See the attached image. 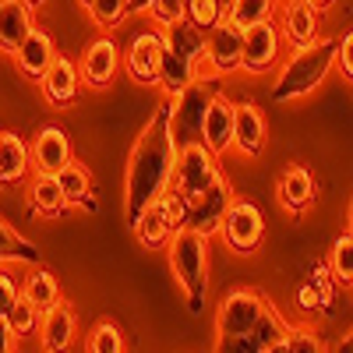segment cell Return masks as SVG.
Masks as SVG:
<instances>
[{
	"label": "cell",
	"mask_w": 353,
	"mask_h": 353,
	"mask_svg": "<svg viewBox=\"0 0 353 353\" xmlns=\"http://www.w3.org/2000/svg\"><path fill=\"white\" fill-rule=\"evenodd\" d=\"M173 166H176V145H173V134H170V103H163L152 113V121L145 124V131L138 134L131 159H128L124 216H128L131 230L141 219V212L170 191Z\"/></svg>",
	"instance_id": "obj_1"
},
{
	"label": "cell",
	"mask_w": 353,
	"mask_h": 353,
	"mask_svg": "<svg viewBox=\"0 0 353 353\" xmlns=\"http://www.w3.org/2000/svg\"><path fill=\"white\" fill-rule=\"evenodd\" d=\"M336 50H339V39H314L301 50H293L290 61L279 68V78L272 85V99L290 103V99L311 96L329 78V71L336 64Z\"/></svg>",
	"instance_id": "obj_2"
},
{
	"label": "cell",
	"mask_w": 353,
	"mask_h": 353,
	"mask_svg": "<svg viewBox=\"0 0 353 353\" xmlns=\"http://www.w3.org/2000/svg\"><path fill=\"white\" fill-rule=\"evenodd\" d=\"M170 269L188 293V307L198 314L205 304V290H209V237L198 233L191 223L176 226L170 237Z\"/></svg>",
	"instance_id": "obj_3"
},
{
	"label": "cell",
	"mask_w": 353,
	"mask_h": 353,
	"mask_svg": "<svg viewBox=\"0 0 353 353\" xmlns=\"http://www.w3.org/2000/svg\"><path fill=\"white\" fill-rule=\"evenodd\" d=\"M216 99V88L212 81H191L184 92H176L170 99V134H173V145L184 149L191 141H201V128H205V110Z\"/></svg>",
	"instance_id": "obj_4"
},
{
	"label": "cell",
	"mask_w": 353,
	"mask_h": 353,
	"mask_svg": "<svg viewBox=\"0 0 353 353\" xmlns=\"http://www.w3.org/2000/svg\"><path fill=\"white\" fill-rule=\"evenodd\" d=\"M216 181H219V166H216V156L209 152L205 141H191L184 149H176V166H173L170 184L184 201L194 205Z\"/></svg>",
	"instance_id": "obj_5"
},
{
	"label": "cell",
	"mask_w": 353,
	"mask_h": 353,
	"mask_svg": "<svg viewBox=\"0 0 353 353\" xmlns=\"http://www.w3.org/2000/svg\"><path fill=\"white\" fill-rule=\"evenodd\" d=\"M184 198L181 194H163L159 201H152L149 209L141 212V219L134 223V233L141 248H159L170 244V237L176 233V226H184Z\"/></svg>",
	"instance_id": "obj_6"
},
{
	"label": "cell",
	"mask_w": 353,
	"mask_h": 353,
	"mask_svg": "<svg viewBox=\"0 0 353 353\" xmlns=\"http://www.w3.org/2000/svg\"><path fill=\"white\" fill-rule=\"evenodd\" d=\"M219 233H223V241H226L233 251L248 254V251H254V248L261 244V237H265V216H261V209H258L254 201L233 198V205H230L226 216H223Z\"/></svg>",
	"instance_id": "obj_7"
},
{
	"label": "cell",
	"mask_w": 353,
	"mask_h": 353,
	"mask_svg": "<svg viewBox=\"0 0 353 353\" xmlns=\"http://www.w3.org/2000/svg\"><path fill=\"white\" fill-rule=\"evenodd\" d=\"M279 53H283V32H279V21L265 18L244 28V61L241 68L251 74H265L279 64Z\"/></svg>",
	"instance_id": "obj_8"
},
{
	"label": "cell",
	"mask_w": 353,
	"mask_h": 353,
	"mask_svg": "<svg viewBox=\"0 0 353 353\" xmlns=\"http://www.w3.org/2000/svg\"><path fill=\"white\" fill-rule=\"evenodd\" d=\"M265 304H269V301H265L261 293H254V290H233V293H226L219 311H216V332L219 336L251 332L258 325Z\"/></svg>",
	"instance_id": "obj_9"
},
{
	"label": "cell",
	"mask_w": 353,
	"mask_h": 353,
	"mask_svg": "<svg viewBox=\"0 0 353 353\" xmlns=\"http://www.w3.org/2000/svg\"><path fill=\"white\" fill-rule=\"evenodd\" d=\"M205 53H209V64L216 74H233L241 71V61H244V28L237 21L223 18L209 39H205Z\"/></svg>",
	"instance_id": "obj_10"
},
{
	"label": "cell",
	"mask_w": 353,
	"mask_h": 353,
	"mask_svg": "<svg viewBox=\"0 0 353 353\" xmlns=\"http://www.w3.org/2000/svg\"><path fill=\"white\" fill-rule=\"evenodd\" d=\"M163 32H141L134 36V43L128 46L124 68L134 81L141 85H159V64H163Z\"/></svg>",
	"instance_id": "obj_11"
},
{
	"label": "cell",
	"mask_w": 353,
	"mask_h": 353,
	"mask_svg": "<svg viewBox=\"0 0 353 353\" xmlns=\"http://www.w3.org/2000/svg\"><path fill=\"white\" fill-rule=\"evenodd\" d=\"M117 64H121L117 43H113L110 36H99V39H92V43L85 46L78 71H81V81H85V85L106 88V85L113 81V74H117Z\"/></svg>",
	"instance_id": "obj_12"
},
{
	"label": "cell",
	"mask_w": 353,
	"mask_h": 353,
	"mask_svg": "<svg viewBox=\"0 0 353 353\" xmlns=\"http://www.w3.org/2000/svg\"><path fill=\"white\" fill-rule=\"evenodd\" d=\"M318 8H311L307 0H286L279 11V32L283 43H290L293 50H301L307 43L318 39Z\"/></svg>",
	"instance_id": "obj_13"
},
{
	"label": "cell",
	"mask_w": 353,
	"mask_h": 353,
	"mask_svg": "<svg viewBox=\"0 0 353 353\" xmlns=\"http://www.w3.org/2000/svg\"><path fill=\"white\" fill-rule=\"evenodd\" d=\"M74 332H78V318H74V307L68 301H57L53 307L43 311L39 339H43L46 353H68L74 343Z\"/></svg>",
	"instance_id": "obj_14"
},
{
	"label": "cell",
	"mask_w": 353,
	"mask_h": 353,
	"mask_svg": "<svg viewBox=\"0 0 353 353\" xmlns=\"http://www.w3.org/2000/svg\"><path fill=\"white\" fill-rule=\"evenodd\" d=\"M233 205V188L223 181H219L205 191L198 201H194V212H191V226L198 230V233H205V237H212V233H219V226H223V216H226V209Z\"/></svg>",
	"instance_id": "obj_15"
},
{
	"label": "cell",
	"mask_w": 353,
	"mask_h": 353,
	"mask_svg": "<svg viewBox=\"0 0 353 353\" xmlns=\"http://www.w3.org/2000/svg\"><path fill=\"white\" fill-rule=\"evenodd\" d=\"M269 141V121L254 103H237L233 110V145L244 152V156H258Z\"/></svg>",
	"instance_id": "obj_16"
},
{
	"label": "cell",
	"mask_w": 353,
	"mask_h": 353,
	"mask_svg": "<svg viewBox=\"0 0 353 353\" xmlns=\"http://www.w3.org/2000/svg\"><path fill=\"white\" fill-rule=\"evenodd\" d=\"M57 46H53V36L50 32H43V28H32V32L25 36V43L14 50V64H18V71L25 74V78H43L46 71H50V64L57 61Z\"/></svg>",
	"instance_id": "obj_17"
},
{
	"label": "cell",
	"mask_w": 353,
	"mask_h": 353,
	"mask_svg": "<svg viewBox=\"0 0 353 353\" xmlns=\"http://www.w3.org/2000/svg\"><path fill=\"white\" fill-rule=\"evenodd\" d=\"M71 138L64 134V128H43L32 141V166L36 173H61L71 163Z\"/></svg>",
	"instance_id": "obj_18"
},
{
	"label": "cell",
	"mask_w": 353,
	"mask_h": 353,
	"mask_svg": "<svg viewBox=\"0 0 353 353\" xmlns=\"http://www.w3.org/2000/svg\"><path fill=\"white\" fill-rule=\"evenodd\" d=\"M39 85H43V96L53 106H71L81 92V71H78V64L68 61V57H57L50 64V71L39 78Z\"/></svg>",
	"instance_id": "obj_19"
},
{
	"label": "cell",
	"mask_w": 353,
	"mask_h": 353,
	"mask_svg": "<svg viewBox=\"0 0 353 353\" xmlns=\"http://www.w3.org/2000/svg\"><path fill=\"white\" fill-rule=\"evenodd\" d=\"M28 170H32V149L25 145V138L14 131H0V188L21 184Z\"/></svg>",
	"instance_id": "obj_20"
},
{
	"label": "cell",
	"mask_w": 353,
	"mask_h": 353,
	"mask_svg": "<svg viewBox=\"0 0 353 353\" xmlns=\"http://www.w3.org/2000/svg\"><path fill=\"white\" fill-rule=\"evenodd\" d=\"M233 106L226 96L216 92V99L209 103V110H205V128H201V141L209 145V152L219 156L226 152L230 145H233Z\"/></svg>",
	"instance_id": "obj_21"
},
{
	"label": "cell",
	"mask_w": 353,
	"mask_h": 353,
	"mask_svg": "<svg viewBox=\"0 0 353 353\" xmlns=\"http://www.w3.org/2000/svg\"><path fill=\"white\" fill-rule=\"evenodd\" d=\"M32 8L28 0H0V50L11 53L25 43V36L32 32Z\"/></svg>",
	"instance_id": "obj_22"
},
{
	"label": "cell",
	"mask_w": 353,
	"mask_h": 353,
	"mask_svg": "<svg viewBox=\"0 0 353 353\" xmlns=\"http://www.w3.org/2000/svg\"><path fill=\"white\" fill-rule=\"evenodd\" d=\"M28 209L46 219L61 216L68 209V198H64V188L57 181V173H36L28 181Z\"/></svg>",
	"instance_id": "obj_23"
},
{
	"label": "cell",
	"mask_w": 353,
	"mask_h": 353,
	"mask_svg": "<svg viewBox=\"0 0 353 353\" xmlns=\"http://www.w3.org/2000/svg\"><path fill=\"white\" fill-rule=\"evenodd\" d=\"M276 191H279L283 209H290V212H304L307 205H311V198H314V176H311L304 166H286V170L279 173Z\"/></svg>",
	"instance_id": "obj_24"
},
{
	"label": "cell",
	"mask_w": 353,
	"mask_h": 353,
	"mask_svg": "<svg viewBox=\"0 0 353 353\" xmlns=\"http://www.w3.org/2000/svg\"><path fill=\"white\" fill-rule=\"evenodd\" d=\"M205 39H209V32H205V28H198L194 21H188V18H181V21H173V25L163 28V43H166L170 50H176V53L191 57L194 64L205 61Z\"/></svg>",
	"instance_id": "obj_25"
},
{
	"label": "cell",
	"mask_w": 353,
	"mask_h": 353,
	"mask_svg": "<svg viewBox=\"0 0 353 353\" xmlns=\"http://www.w3.org/2000/svg\"><path fill=\"white\" fill-rule=\"evenodd\" d=\"M198 78L194 71V61L184 53H176L170 46H163V64H159V85H163V92L173 99L176 92H184V88Z\"/></svg>",
	"instance_id": "obj_26"
},
{
	"label": "cell",
	"mask_w": 353,
	"mask_h": 353,
	"mask_svg": "<svg viewBox=\"0 0 353 353\" xmlns=\"http://www.w3.org/2000/svg\"><path fill=\"white\" fill-rule=\"evenodd\" d=\"M8 261L36 265V261H39V248H36L32 241H25L8 219H0V265H8Z\"/></svg>",
	"instance_id": "obj_27"
},
{
	"label": "cell",
	"mask_w": 353,
	"mask_h": 353,
	"mask_svg": "<svg viewBox=\"0 0 353 353\" xmlns=\"http://www.w3.org/2000/svg\"><path fill=\"white\" fill-rule=\"evenodd\" d=\"M57 181H61V188H64V198H68V205H85V209H92V176H88V170L81 166V163H68L61 173H57Z\"/></svg>",
	"instance_id": "obj_28"
},
{
	"label": "cell",
	"mask_w": 353,
	"mask_h": 353,
	"mask_svg": "<svg viewBox=\"0 0 353 353\" xmlns=\"http://www.w3.org/2000/svg\"><path fill=\"white\" fill-rule=\"evenodd\" d=\"M21 297H28V301H32L39 311H46V307H53L57 301H61V286H57L53 272L36 269L32 276L25 279V286H21Z\"/></svg>",
	"instance_id": "obj_29"
},
{
	"label": "cell",
	"mask_w": 353,
	"mask_h": 353,
	"mask_svg": "<svg viewBox=\"0 0 353 353\" xmlns=\"http://www.w3.org/2000/svg\"><path fill=\"white\" fill-rule=\"evenodd\" d=\"M39 321H43V311L28 301V297H18L14 307H11V314H8V329H11L14 336H32V332L39 329Z\"/></svg>",
	"instance_id": "obj_30"
},
{
	"label": "cell",
	"mask_w": 353,
	"mask_h": 353,
	"mask_svg": "<svg viewBox=\"0 0 353 353\" xmlns=\"http://www.w3.org/2000/svg\"><path fill=\"white\" fill-rule=\"evenodd\" d=\"M276 11V0H233V8H230V21H237L241 28L254 25V21H265V18H272Z\"/></svg>",
	"instance_id": "obj_31"
},
{
	"label": "cell",
	"mask_w": 353,
	"mask_h": 353,
	"mask_svg": "<svg viewBox=\"0 0 353 353\" xmlns=\"http://www.w3.org/2000/svg\"><path fill=\"white\" fill-rule=\"evenodd\" d=\"M88 353H124V336L113 321H99L88 332Z\"/></svg>",
	"instance_id": "obj_32"
},
{
	"label": "cell",
	"mask_w": 353,
	"mask_h": 353,
	"mask_svg": "<svg viewBox=\"0 0 353 353\" xmlns=\"http://www.w3.org/2000/svg\"><path fill=\"white\" fill-rule=\"evenodd\" d=\"M184 18L194 21L198 28H205V32H212V28H216L226 14L219 11L216 0H188V4H184Z\"/></svg>",
	"instance_id": "obj_33"
},
{
	"label": "cell",
	"mask_w": 353,
	"mask_h": 353,
	"mask_svg": "<svg viewBox=\"0 0 353 353\" xmlns=\"http://www.w3.org/2000/svg\"><path fill=\"white\" fill-rule=\"evenodd\" d=\"M92 21L99 28H117L128 14V0H92V8H88Z\"/></svg>",
	"instance_id": "obj_34"
},
{
	"label": "cell",
	"mask_w": 353,
	"mask_h": 353,
	"mask_svg": "<svg viewBox=\"0 0 353 353\" xmlns=\"http://www.w3.org/2000/svg\"><path fill=\"white\" fill-rule=\"evenodd\" d=\"M332 269L343 283H353V230L343 233V237L336 241L332 248Z\"/></svg>",
	"instance_id": "obj_35"
},
{
	"label": "cell",
	"mask_w": 353,
	"mask_h": 353,
	"mask_svg": "<svg viewBox=\"0 0 353 353\" xmlns=\"http://www.w3.org/2000/svg\"><path fill=\"white\" fill-rule=\"evenodd\" d=\"M149 14L159 28L173 25V21H181L184 18V0H152L149 4Z\"/></svg>",
	"instance_id": "obj_36"
},
{
	"label": "cell",
	"mask_w": 353,
	"mask_h": 353,
	"mask_svg": "<svg viewBox=\"0 0 353 353\" xmlns=\"http://www.w3.org/2000/svg\"><path fill=\"white\" fill-rule=\"evenodd\" d=\"M216 353H265L251 332L241 336H216Z\"/></svg>",
	"instance_id": "obj_37"
},
{
	"label": "cell",
	"mask_w": 353,
	"mask_h": 353,
	"mask_svg": "<svg viewBox=\"0 0 353 353\" xmlns=\"http://www.w3.org/2000/svg\"><path fill=\"white\" fill-rule=\"evenodd\" d=\"M290 350L293 353H329L325 343H321L314 332H307V329H290Z\"/></svg>",
	"instance_id": "obj_38"
},
{
	"label": "cell",
	"mask_w": 353,
	"mask_h": 353,
	"mask_svg": "<svg viewBox=\"0 0 353 353\" xmlns=\"http://www.w3.org/2000/svg\"><path fill=\"white\" fill-rule=\"evenodd\" d=\"M18 297H21V286L4 269H0V318H4V321H8V314H11V307H14Z\"/></svg>",
	"instance_id": "obj_39"
},
{
	"label": "cell",
	"mask_w": 353,
	"mask_h": 353,
	"mask_svg": "<svg viewBox=\"0 0 353 353\" xmlns=\"http://www.w3.org/2000/svg\"><path fill=\"white\" fill-rule=\"evenodd\" d=\"M336 64H339L343 78H346V81H353V32H346V36L339 39V50H336Z\"/></svg>",
	"instance_id": "obj_40"
},
{
	"label": "cell",
	"mask_w": 353,
	"mask_h": 353,
	"mask_svg": "<svg viewBox=\"0 0 353 353\" xmlns=\"http://www.w3.org/2000/svg\"><path fill=\"white\" fill-rule=\"evenodd\" d=\"M0 353H14V332L8 329L4 318H0Z\"/></svg>",
	"instance_id": "obj_41"
},
{
	"label": "cell",
	"mask_w": 353,
	"mask_h": 353,
	"mask_svg": "<svg viewBox=\"0 0 353 353\" xmlns=\"http://www.w3.org/2000/svg\"><path fill=\"white\" fill-rule=\"evenodd\" d=\"M336 353H353V329L339 339V346H336Z\"/></svg>",
	"instance_id": "obj_42"
},
{
	"label": "cell",
	"mask_w": 353,
	"mask_h": 353,
	"mask_svg": "<svg viewBox=\"0 0 353 353\" xmlns=\"http://www.w3.org/2000/svg\"><path fill=\"white\" fill-rule=\"evenodd\" d=\"M265 353H293V350H290V336H286L283 343H276V346H269V350H265Z\"/></svg>",
	"instance_id": "obj_43"
},
{
	"label": "cell",
	"mask_w": 353,
	"mask_h": 353,
	"mask_svg": "<svg viewBox=\"0 0 353 353\" xmlns=\"http://www.w3.org/2000/svg\"><path fill=\"white\" fill-rule=\"evenodd\" d=\"M152 0H128V11H149Z\"/></svg>",
	"instance_id": "obj_44"
},
{
	"label": "cell",
	"mask_w": 353,
	"mask_h": 353,
	"mask_svg": "<svg viewBox=\"0 0 353 353\" xmlns=\"http://www.w3.org/2000/svg\"><path fill=\"white\" fill-rule=\"evenodd\" d=\"M307 4H311V8H318V11H325V8H332V4H336V0H307Z\"/></svg>",
	"instance_id": "obj_45"
},
{
	"label": "cell",
	"mask_w": 353,
	"mask_h": 353,
	"mask_svg": "<svg viewBox=\"0 0 353 353\" xmlns=\"http://www.w3.org/2000/svg\"><path fill=\"white\" fill-rule=\"evenodd\" d=\"M216 4H219V11H223V14H230V8H233V0H216Z\"/></svg>",
	"instance_id": "obj_46"
},
{
	"label": "cell",
	"mask_w": 353,
	"mask_h": 353,
	"mask_svg": "<svg viewBox=\"0 0 353 353\" xmlns=\"http://www.w3.org/2000/svg\"><path fill=\"white\" fill-rule=\"evenodd\" d=\"M78 4H81V8H85V11H88V8H92V0H78Z\"/></svg>",
	"instance_id": "obj_47"
},
{
	"label": "cell",
	"mask_w": 353,
	"mask_h": 353,
	"mask_svg": "<svg viewBox=\"0 0 353 353\" xmlns=\"http://www.w3.org/2000/svg\"><path fill=\"white\" fill-rule=\"evenodd\" d=\"M350 230H353V205H350Z\"/></svg>",
	"instance_id": "obj_48"
},
{
	"label": "cell",
	"mask_w": 353,
	"mask_h": 353,
	"mask_svg": "<svg viewBox=\"0 0 353 353\" xmlns=\"http://www.w3.org/2000/svg\"><path fill=\"white\" fill-rule=\"evenodd\" d=\"M184 4H188V0H184Z\"/></svg>",
	"instance_id": "obj_49"
}]
</instances>
